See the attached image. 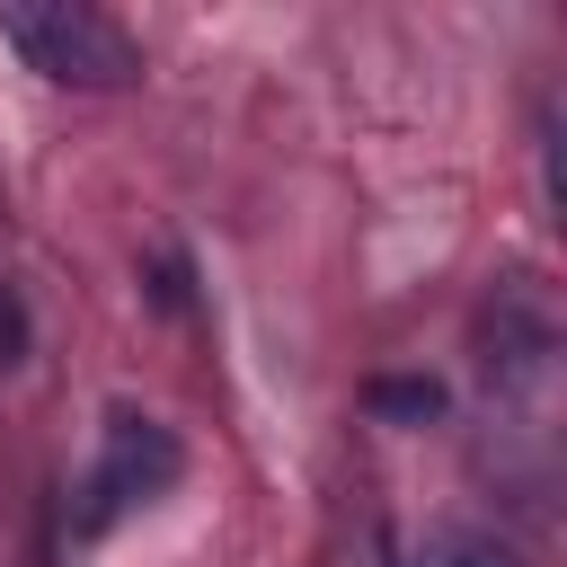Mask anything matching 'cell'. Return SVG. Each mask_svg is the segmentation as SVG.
<instances>
[{
    "mask_svg": "<svg viewBox=\"0 0 567 567\" xmlns=\"http://www.w3.org/2000/svg\"><path fill=\"white\" fill-rule=\"evenodd\" d=\"M372 408L381 416H443V390L434 381H372Z\"/></svg>",
    "mask_w": 567,
    "mask_h": 567,
    "instance_id": "obj_4",
    "label": "cell"
},
{
    "mask_svg": "<svg viewBox=\"0 0 567 567\" xmlns=\"http://www.w3.org/2000/svg\"><path fill=\"white\" fill-rule=\"evenodd\" d=\"M416 567H514V558H505L496 540H478V532H434Z\"/></svg>",
    "mask_w": 567,
    "mask_h": 567,
    "instance_id": "obj_3",
    "label": "cell"
},
{
    "mask_svg": "<svg viewBox=\"0 0 567 567\" xmlns=\"http://www.w3.org/2000/svg\"><path fill=\"white\" fill-rule=\"evenodd\" d=\"M177 470H186V452H177L168 425H151V416H106V452H97V470H89V487H80V532H106L115 514L151 505L159 487H177Z\"/></svg>",
    "mask_w": 567,
    "mask_h": 567,
    "instance_id": "obj_2",
    "label": "cell"
},
{
    "mask_svg": "<svg viewBox=\"0 0 567 567\" xmlns=\"http://www.w3.org/2000/svg\"><path fill=\"white\" fill-rule=\"evenodd\" d=\"M0 35L27 53V71L62 80V89H124L142 80V53L115 18L80 9V0H9L0 9Z\"/></svg>",
    "mask_w": 567,
    "mask_h": 567,
    "instance_id": "obj_1",
    "label": "cell"
}]
</instances>
